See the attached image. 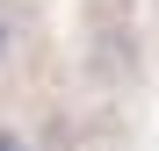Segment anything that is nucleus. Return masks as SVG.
Segmentation results:
<instances>
[{"label":"nucleus","mask_w":159,"mask_h":151,"mask_svg":"<svg viewBox=\"0 0 159 151\" xmlns=\"http://www.w3.org/2000/svg\"><path fill=\"white\" fill-rule=\"evenodd\" d=\"M145 29H152V58H159V0H145Z\"/></svg>","instance_id":"obj_3"},{"label":"nucleus","mask_w":159,"mask_h":151,"mask_svg":"<svg viewBox=\"0 0 159 151\" xmlns=\"http://www.w3.org/2000/svg\"><path fill=\"white\" fill-rule=\"evenodd\" d=\"M36 58V7L29 0H0V94H7Z\"/></svg>","instance_id":"obj_2"},{"label":"nucleus","mask_w":159,"mask_h":151,"mask_svg":"<svg viewBox=\"0 0 159 151\" xmlns=\"http://www.w3.org/2000/svg\"><path fill=\"white\" fill-rule=\"evenodd\" d=\"M80 29H72V72L87 101H130L145 86V65H152V29H145V7L138 0H80Z\"/></svg>","instance_id":"obj_1"}]
</instances>
